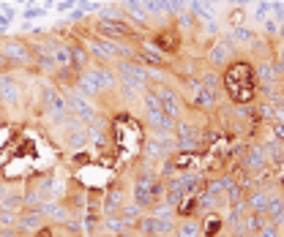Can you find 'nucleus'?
Returning <instances> with one entry per match:
<instances>
[{
    "label": "nucleus",
    "mask_w": 284,
    "mask_h": 237,
    "mask_svg": "<svg viewBox=\"0 0 284 237\" xmlns=\"http://www.w3.org/2000/svg\"><path fill=\"white\" fill-rule=\"evenodd\" d=\"M221 87L232 104H252L257 101V77L254 63L246 57H235L232 63L221 71Z\"/></svg>",
    "instance_id": "nucleus-1"
},
{
    "label": "nucleus",
    "mask_w": 284,
    "mask_h": 237,
    "mask_svg": "<svg viewBox=\"0 0 284 237\" xmlns=\"http://www.w3.org/2000/svg\"><path fill=\"white\" fill-rule=\"evenodd\" d=\"M115 74H118V87L123 90L126 98H137L148 90V69L137 60H115L112 63Z\"/></svg>",
    "instance_id": "nucleus-2"
},
{
    "label": "nucleus",
    "mask_w": 284,
    "mask_h": 237,
    "mask_svg": "<svg viewBox=\"0 0 284 237\" xmlns=\"http://www.w3.org/2000/svg\"><path fill=\"white\" fill-rule=\"evenodd\" d=\"M0 52H3L9 69H22V71L36 69V49H33V41H28L25 36L0 38Z\"/></svg>",
    "instance_id": "nucleus-3"
},
{
    "label": "nucleus",
    "mask_w": 284,
    "mask_h": 237,
    "mask_svg": "<svg viewBox=\"0 0 284 237\" xmlns=\"http://www.w3.org/2000/svg\"><path fill=\"white\" fill-rule=\"evenodd\" d=\"M93 36L115 38V41H142V33L134 30L131 22L126 19H90Z\"/></svg>",
    "instance_id": "nucleus-4"
},
{
    "label": "nucleus",
    "mask_w": 284,
    "mask_h": 237,
    "mask_svg": "<svg viewBox=\"0 0 284 237\" xmlns=\"http://www.w3.org/2000/svg\"><path fill=\"white\" fill-rule=\"evenodd\" d=\"M148 87L156 93L161 109L170 114V117H175V120L186 117V109H188V106H186V101H183V96H180L178 87H172L170 82H156V85H148Z\"/></svg>",
    "instance_id": "nucleus-5"
},
{
    "label": "nucleus",
    "mask_w": 284,
    "mask_h": 237,
    "mask_svg": "<svg viewBox=\"0 0 284 237\" xmlns=\"http://www.w3.org/2000/svg\"><path fill=\"white\" fill-rule=\"evenodd\" d=\"M175 145L180 153H197L202 150V126H197L194 120L180 117L175 123Z\"/></svg>",
    "instance_id": "nucleus-6"
},
{
    "label": "nucleus",
    "mask_w": 284,
    "mask_h": 237,
    "mask_svg": "<svg viewBox=\"0 0 284 237\" xmlns=\"http://www.w3.org/2000/svg\"><path fill=\"white\" fill-rule=\"evenodd\" d=\"M63 98H66V106H69V114H74L77 120H82L85 126H90V123H99V109H96V104H93L90 98H85V96H79L77 90H63Z\"/></svg>",
    "instance_id": "nucleus-7"
},
{
    "label": "nucleus",
    "mask_w": 284,
    "mask_h": 237,
    "mask_svg": "<svg viewBox=\"0 0 284 237\" xmlns=\"http://www.w3.org/2000/svg\"><path fill=\"white\" fill-rule=\"evenodd\" d=\"M0 104L6 106V112L25 106V85L14 74H0Z\"/></svg>",
    "instance_id": "nucleus-8"
},
{
    "label": "nucleus",
    "mask_w": 284,
    "mask_h": 237,
    "mask_svg": "<svg viewBox=\"0 0 284 237\" xmlns=\"http://www.w3.org/2000/svg\"><path fill=\"white\" fill-rule=\"evenodd\" d=\"M139 150H142V158L145 161H151V164H161V161H167L175 150H178V145L172 142V137H156V134H153V137L142 139Z\"/></svg>",
    "instance_id": "nucleus-9"
},
{
    "label": "nucleus",
    "mask_w": 284,
    "mask_h": 237,
    "mask_svg": "<svg viewBox=\"0 0 284 237\" xmlns=\"http://www.w3.org/2000/svg\"><path fill=\"white\" fill-rule=\"evenodd\" d=\"M148 44H153L156 49L161 52V55L172 57L180 52V44H183V33H180L175 25H167V28H159L156 33H153L151 38H148Z\"/></svg>",
    "instance_id": "nucleus-10"
},
{
    "label": "nucleus",
    "mask_w": 284,
    "mask_h": 237,
    "mask_svg": "<svg viewBox=\"0 0 284 237\" xmlns=\"http://www.w3.org/2000/svg\"><path fill=\"white\" fill-rule=\"evenodd\" d=\"M232 60H235V46L229 41H224V38H216L205 49V66L213 71H224Z\"/></svg>",
    "instance_id": "nucleus-11"
},
{
    "label": "nucleus",
    "mask_w": 284,
    "mask_h": 237,
    "mask_svg": "<svg viewBox=\"0 0 284 237\" xmlns=\"http://www.w3.org/2000/svg\"><path fill=\"white\" fill-rule=\"evenodd\" d=\"M128 202V191L120 180H112V186L101 194V213L104 215H120V210Z\"/></svg>",
    "instance_id": "nucleus-12"
},
{
    "label": "nucleus",
    "mask_w": 284,
    "mask_h": 237,
    "mask_svg": "<svg viewBox=\"0 0 284 237\" xmlns=\"http://www.w3.org/2000/svg\"><path fill=\"white\" fill-rule=\"evenodd\" d=\"M175 123H178V120L170 117L164 109H145V126L151 128L156 137H172Z\"/></svg>",
    "instance_id": "nucleus-13"
},
{
    "label": "nucleus",
    "mask_w": 284,
    "mask_h": 237,
    "mask_svg": "<svg viewBox=\"0 0 284 237\" xmlns=\"http://www.w3.org/2000/svg\"><path fill=\"white\" fill-rule=\"evenodd\" d=\"M254 77H257V85H276L279 82L284 74L279 69V63H276V55L265 57V60H257L254 63Z\"/></svg>",
    "instance_id": "nucleus-14"
},
{
    "label": "nucleus",
    "mask_w": 284,
    "mask_h": 237,
    "mask_svg": "<svg viewBox=\"0 0 284 237\" xmlns=\"http://www.w3.org/2000/svg\"><path fill=\"white\" fill-rule=\"evenodd\" d=\"M120 9H123V17H126V22L137 25V28H139V33L148 28V22H151V14L145 11V6H142V0H123V3H120Z\"/></svg>",
    "instance_id": "nucleus-15"
},
{
    "label": "nucleus",
    "mask_w": 284,
    "mask_h": 237,
    "mask_svg": "<svg viewBox=\"0 0 284 237\" xmlns=\"http://www.w3.org/2000/svg\"><path fill=\"white\" fill-rule=\"evenodd\" d=\"M44 223H46V218H44L41 207H38V210H22L19 218H17V232L22 237H30L36 229H41Z\"/></svg>",
    "instance_id": "nucleus-16"
},
{
    "label": "nucleus",
    "mask_w": 284,
    "mask_h": 237,
    "mask_svg": "<svg viewBox=\"0 0 284 237\" xmlns=\"http://www.w3.org/2000/svg\"><path fill=\"white\" fill-rule=\"evenodd\" d=\"M257 145H260L262 155H265L268 166H273V169H279V166H281V161H284V145H281L279 139H273V137L268 134V137L257 139Z\"/></svg>",
    "instance_id": "nucleus-17"
},
{
    "label": "nucleus",
    "mask_w": 284,
    "mask_h": 237,
    "mask_svg": "<svg viewBox=\"0 0 284 237\" xmlns=\"http://www.w3.org/2000/svg\"><path fill=\"white\" fill-rule=\"evenodd\" d=\"M71 44V69L74 71H85L87 66L93 63V57H90V52H87V46H85V41H79V38H74V41H69Z\"/></svg>",
    "instance_id": "nucleus-18"
},
{
    "label": "nucleus",
    "mask_w": 284,
    "mask_h": 237,
    "mask_svg": "<svg viewBox=\"0 0 284 237\" xmlns=\"http://www.w3.org/2000/svg\"><path fill=\"white\" fill-rule=\"evenodd\" d=\"M172 237H202V223H200V215H192V218H178Z\"/></svg>",
    "instance_id": "nucleus-19"
},
{
    "label": "nucleus",
    "mask_w": 284,
    "mask_h": 237,
    "mask_svg": "<svg viewBox=\"0 0 284 237\" xmlns=\"http://www.w3.org/2000/svg\"><path fill=\"white\" fill-rule=\"evenodd\" d=\"M200 223H202V237H216L221 229H224V218H221V213L200 215Z\"/></svg>",
    "instance_id": "nucleus-20"
},
{
    "label": "nucleus",
    "mask_w": 284,
    "mask_h": 237,
    "mask_svg": "<svg viewBox=\"0 0 284 237\" xmlns=\"http://www.w3.org/2000/svg\"><path fill=\"white\" fill-rule=\"evenodd\" d=\"M0 210H9V213H22V191H19V188H9L6 196L0 199Z\"/></svg>",
    "instance_id": "nucleus-21"
},
{
    "label": "nucleus",
    "mask_w": 284,
    "mask_h": 237,
    "mask_svg": "<svg viewBox=\"0 0 284 237\" xmlns=\"http://www.w3.org/2000/svg\"><path fill=\"white\" fill-rule=\"evenodd\" d=\"M229 38L235 41V46H252L257 41V33L252 28H246V25H238V28L229 30Z\"/></svg>",
    "instance_id": "nucleus-22"
},
{
    "label": "nucleus",
    "mask_w": 284,
    "mask_h": 237,
    "mask_svg": "<svg viewBox=\"0 0 284 237\" xmlns=\"http://www.w3.org/2000/svg\"><path fill=\"white\" fill-rule=\"evenodd\" d=\"M172 19H175V28H178L180 33H194V30L200 28L197 17H194L192 11H188V9H183V11H180V14H175Z\"/></svg>",
    "instance_id": "nucleus-23"
},
{
    "label": "nucleus",
    "mask_w": 284,
    "mask_h": 237,
    "mask_svg": "<svg viewBox=\"0 0 284 237\" xmlns=\"http://www.w3.org/2000/svg\"><path fill=\"white\" fill-rule=\"evenodd\" d=\"M142 6H145V11L151 14V19H172L170 17V6H167V0H142Z\"/></svg>",
    "instance_id": "nucleus-24"
},
{
    "label": "nucleus",
    "mask_w": 284,
    "mask_h": 237,
    "mask_svg": "<svg viewBox=\"0 0 284 237\" xmlns=\"http://www.w3.org/2000/svg\"><path fill=\"white\" fill-rule=\"evenodd\" d=\"M188 11H192L194 17L200 19V22H211V19H216L213 14V6L211 3H200V0H188V6H186Z\"/></svg>",
    "instance_id": "nucleus-25"
},
{
    "label": "nucleus",
    "mask_w": 284,
    "mask_h": 237,
    "mask_svg": "<svg viewBox=\"0 0 284 237\" xmlns=\"http://www.w3.org/2000/svg\"><path fill=\"white\" fill-rule=\"evenodd\" d=\"M268 221H270V218H268L265 213H252V210H249V213H246V218H243V226H246V232L254 237V234L260 232L262 226H265Z\"/></svg>",
    "instance_id": "nucleus-26"
},
{
    "label": "nucleus",
    "mask_w": 284,
    "mask_h": 237,
    "mask_svg": "<svg viewBox=\"0 0 284 237\" xmlns=\"http://www.w3.org/2000/svg\"><path fill=\"white\" fill-rule=\"evenodd\" d=\"M142 215H145V210H142V207L137 205V202H131V199H128L126 205H123V210H120V218H123L131 229H134V223H137V221L142 218Z\"/></svg>",
    "instance_id": "nucleus-27"
},
{
    "label": "nucleus",
    "mask_w": 284,
    "mask_h": 237,
    "mask_svg": "<svg viewBox=\"0 0 284 237\" xmlns=\"http://www.w3.org/2000/svg\"><path fill=\"white\" fill-rule=\"evenodd\" d=\"M175 215H178V218H192V215H197V194H186L183 202L175 207Z\"/></svg>",
    "instance_id": "nucleus-28"
},
{
    "label": "nucleus",
    "mask_w": 284,
    "mask_h": 237,
    "mask_svg": "<svg viewBox=\"0 0 284 237\" xmlns=\"http://www.w3.org/2000/svg\"><path fill=\"white\" fill-rule=\"evenodd\" d=\"M197 79L205 87H211V90H221V71H213V69H202L200 74H197Z\"/></svg>",
    "instance_id": "nucleus-29"
},
{
    "label": "nucleus",
    "mask_w": 284,
    "mask_h": 237,
    "mask_svg": "<svg viewBox=\"0 0 284 237\" xmlns=\"http://www.w3.org/2000/svg\"><path fill=\"white\" fill-rule=\"evenodd\" d=\"M96 19H126V17H123V9L118 3V6H99Z\"/></svg>",
    "instance_id": "nucleus-30"
},
{
    "label": "nucleus",
    "mask_w": 284,
    "mask_h": 237,
    "mask_svg": "<svg viewBox=\"0 0 284 237\" xmlns=\"http://www.w3.org/2000/svg\"><path fill=\"white\" fill-rule=\"evenodd\" d=\"M268 17H270V0H260V3L254 6V17H252V19H254V22H260V25H262Z\"/></svg>",
    "instance_id": "nucleus-31"
},
{
    "label": "nucleus",
    "mask_w": 284,
    "mask_h": 237,
    "mask_svg": "<svg viewBox=\"0 0 284 237\" xmlns=\"http://www.w3.org/2000/svg\"><path fill=\"white\" fill-rule=\"evenodd\" d=\"M93 161V153H87V150H74V155H71V166H87Z\"/></svg>",
    "instance_id": "nucleus-32"
},
{
    "label": "nucleus",
    "mask_w": 284,
    "mask_h": 237,
    "mask_svg": "<svg viewBox=\"0 0 284 237\" xmlns=\"http://www.w3.org/2000/svg\"><path fill=\"white\" fill-rule=\"evenodd\" d=\"M254 237H284V232H281V229H279V226H276V223H273V221H268V223H265V226H262V229H260V232H257V234H254Z\"/></svg>",
    "instance_id": "nucleus-33"
},
{
    "label": "nucleus",
    "mask_w": 284,
    "mask_h": 237,
    "mask_svg": "<svg viewBox=\"0 0 284 237\" xmlns=\"http://www.w3.org/2000/svg\"><path fill=\"white\" fill-rule=\"evenodd\" d=\"M229 25H232V28H238V25H243L246 22V9H241V6H235L232 11H229Z\"/></svg>",
    "instance_id": "nucleus-34"
},
{
    "label": "nucleus",
    "mask_w": 284,
    "mask_h": 237,
    "mask_svg": "<svg viewBox=\"0 0 284 237\" xmlns=\"http://www.w3.org/2000/svg\"><path fill=\"white\" fill-rule=\"evenodd\" d=\"M46 17V9H36V6H28V9L22 11V19L25 22H30V19H41Z\"/></svg>",
    "instance_id": "nucleus-35"
},
{
    "label": "nucleus",
    "mask_w": 284,
    "mask_h": 237,
    "mask_svg": "<svg viewBox=\"0 0 284 237\" xmlns=\"http://www.w3.org/2000/svg\"><path fill=\"white\" fill-rule=\"evenodd\" d=\"M167 6H170V17H175L188 6V0H167Z\"/></svg>",
    "instance_id": "nucleus-36"
},
{
    "label": "nucleus",
    "mask_w": 284,
    "mask_h": 237,
    "mask_svg": "<svg viewBox=\"0 0 284 237\" xmlns=\"http://www.w3.org/2000/svg\"><path fill=\"white\" fill-rule=\"evenodd\" d=\"M30 237H55V223H44V226L36 229Z\"/></svg>",
    "instance_id": "nucleus-37"
},
{
    "label": "nucleus",
    "mask_w": 284,
    "mask_h": 237,
    "mask_svg": "<svg viewBox=\"0 0 284 237\" xmlns=\"http://www.w3.org/2000/svg\"><path fill=\"white\" fill-rule=\"evenodd\" d=\"M270 137L279 139L281 145H284V123H270Z\"/></svg>",
    "instance_id": "nucleus-38"
},
{
    "label": "nucleus",
    "mask_w": 284,
    "mask_h": 237,
    "mask_svg": "<svg viewBox=\"0 0 284 237\" xmlns=\"http://www.w3.org/2000/svg\"><path fill=\"white\" fill-rule=\"evenodd\" d=\"M74 6H77V0H60V3L55 6V11H60V14H63V11L74 9Z\"/></svg>",
    "instance_id": "nucleus-39"
},
{
    "label": "nucleus",
    "mask_w": 284,
    "mask_h": 237,
    "mask_svg": "<svg viewBox=\"0 0 284 237\" xmlns=\"http://www.w3.org/2000/svg\"><path fill=\"white\" fill-rule=\"evenodd\" d=\"M0 14H6V17H9V19H14V17H17V11H14V9H11V6H9V3H3V6H0Z\"/></svg>",
    "instance_id": "nucleus-40"
},
{
    "label": "nucleus",
    "mask_w": 284,
    "mask_h": 237,
    "mask_svg": "<svg viewBox=\"0 0 284 237\" xmlns=\"http://www.w3.org/2000/svg\"><path fill=\"white\" fill-rule=\"evenodd\" d=\"M82 17H85V11H82V9H77V11H74V14L69 17V22H74V25H77V22H79V19H82Z\"/></svg>",
    "instance_id": "nucleus-41"
},
{
    "label": "nucleus",
    "mask_w": 284,
    "mask_h": 237,
    "mask_svg": "<svg viewBox=\"0 0 284 237\" xmlns=\"http://www.w3.org/2000/svg\"><path fill=\"white\" fill-rule=\"evenodd\" d=\"M276 63H279V69H281V74H284V46L276 52Z\"/></svg>",
    "instance_id": "nucleus-42"
},
{
    "label": "nucleus",
    "mask_w": 284,
    "mask_h": 237,
    "mask_svg": "<svg viewBox=\"0 0 284 237\" xmlns=\"http://www.w3.org/2000/svg\"><path fill=\"white\" fill-rule=\"evenodd\" d=\"M273 223H276V226H279L281 232H284V210H281V213H279V215H276V218H273Z\"/></svg>",
    "instance_id": "nucleus-43"
},
{
    "label": "nucleus",
    "mask_w": 284,
    "mask_h": 237,
    "mask_svg": "<svg viewBox=\"0 0 284 237\" xmlns=\"http://www.w3.org/2000/svg\"><path fill=\"white\" fill-rule=\"evenodd\" d=\"M11 22H14V19H9V17H6V14H0V28H9V25Z\"/></svg>",
    "instance_id": "nucleus-44"
},
{
    "label": "nucleus",
    "mask_w": 284,
    "mask_h": 237,
    "mask_svg": "<svg viewBox=\"0 0 284 237\" xmlns=\"http://www.w3.org/2000/svg\"><path fill=\"white\" fill-rule=\"evenodd\" d=\"M227 3H232V6H241V9H246V6L252 3V0H227Z\"/></svg>",
    "instance_id": "nucleus-45"
},
{
    "label": "nucleus",
    "mask_w": 284,
    "mask_h": 237,
    "mask_svg": "<svg viewBox=\"0 0 284 237\" xmlns=\"http://www.w3.org/2000/svg\"><path fill=\"white\" fill-rule=\"evenodd\" d=\"M6 191H9V183H6L3 177H0V199H3V196H6Z\"/></svg>",
    "instance_id": "nucleus-46"
},
{
    "label": "nucleus",
    "mask_w": 284,
    "mask_h": 237,
    "mask_svg": "<svg viewBox=\"0 0 284 237\" xmlns=\"http://www.w3.org/2000/svg\"><path fill=\"white\" fill-rule=\"evenodd\" d=\"M3 120H6V106L0 104V123H3Z\"/></svg>",
    "instance_id": "nucleus-47"
},
{
    "label": "nucleus",
    "mask_w": 284,
    "mask_h": 237,
    "mask_svg": "<svg viewBox=\"0 0 284 237\" xmlns=\"http://www.w3.org/2000/svg\"><path fill=\"white\" fill-rule=\"evenodd\" d=\"M216 237H232V234H229V232H227V229H221V232H219V234H216Z\"/></svg>",
    "instance_id": "nucleus-48"
},
{
    "label": "nucleus",
    "mask_w": 284,
    "mask_h": 237,
    "mask_svg": "<svg viewBox=\"0 0 284 237\" xmlns=\"http://www.w3.org/2000/svg\"><path fill=\"white\" fill-rule=\"evenodd\" d=\"M93 237H96V234H93Z\"/></svg>",
    "instance_id": "nucleus-49"
},
{
    "label": "nucleus",
    "mask_w": 284,
    "mask_h": 237,
    "mask_svg": "<svg viewBox=\"0 0 284 237\" xmlns=\"http://www.w3.org/2000/svg\"><path fill=\"white\" fill-rule=\"evenodd\" d=\"M19 237H22V234H19Z\"/></svg>",
    "instance_id": "nucleus-50"
}]
</instances>
